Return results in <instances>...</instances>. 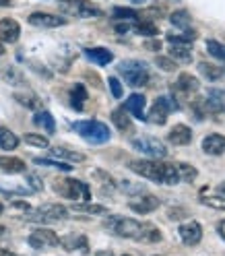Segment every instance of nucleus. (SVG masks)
<instances>
[{
  "instance_id": "nucleus-29",
  "label": "nucleus",
  "mask_w": 225,
  "mask_h": 256,
  "mask_svg": "<svg viewBox=\"0 0 225 256\" xmlns=\"http://www.w3.org/2000/svg\"><path fill=\"white\" fill-rule=\"evenodd\" d=\"M72 211L76 213H87V215H106L108 209L104 204H93V202H78V204H72Z\"/></svg>"
},
{
  "instance_id": "nucleus-56",
  "label": "nucleus",
  "mask_w": 225,
  "mask_h": 256,
  "mask_svg": "<svg viewBox=\"0 0 225 256\" xmlns=\"http://www.w3.org/2000/svg\"><path fill=\"white\" fill-rule=\"evenodd\" d=\"M157 256H162V254H157Z\"/></svg>"
},
{
  "instance_id": "nucleus-47",
  "label": "nucleus",
  "mask_w": 225,
  "mask_h": 256,
  "mask_svg": "<svg viewBox=\"0 0 225 256\" xmlns=\"http://www.w3.org/2000/svg\"><path fill=\"white\" fill-rule=\"evenodd\" d=\"M95 256H114V252L112 250H100V252H95Z\"/></svg>"
},
{
  "instance_id": "nucleus-46",
  "label": "nucleus",
  "mask_w": 225,
  "mask_h": 256,
  "mask_svg": "<svg viewBox=\"0 0 225 256\" xmlns=\"http://www.w3.org/2000/svg\"><path fill=\"white\" fill-rule=\"evenodd\" d=\"M12 206H17V209H25V211H29V204H27V202H21V200H14V202H12Z\"/></svg>"
},
{
  "instance_id": "nucleus-9",
  "label": "nucleus",
  "mask_w": 225,
  "mask_h": 256,
  "mask_svg": "<svg viewBox=\"0 0 225 256\" xmlns=\"http://www.w3.org/2000/svg\"><path fill=\"white\" fill-rule=\"evenodd\" d=\"M27 21H29V25L42 27V29H54V27L66 25V19L60 17V14H52V12H31Z\"/></svg>"
},
{
  "instance_id": "nucleus-14",
  "label": "nucleus",
  "mask_w": 225,
  "mask_h": 256,
  "mask_svg": "<svg viewBox=\"0 0 225 256\" xmlns=\"http://www.w3.org/2000/svg\"><path fill=\"white\" fill-rule=\"evenodd\" d=\"M202 151L206 155H223L225 153V136L213 132L202 138Z\"/></svg>"
},
{
  "instance_id": "nucleus-50",
  "label": "nucleus",
  "mask_w": 225,
  "mask_h": 256,
  "mask_svg": "<svg viewBox=\"0 0 225 256\" xmlns=\"http://www.w3.org/2000/svg\"><path fill=\"white\" fill-rule=\"evenodd\" d=\"M0 256H17V254H12V252H8V250H0Z\"/></svg>"
},
{
  "instance_id": "nucleus-42",
  "label": "nucleus",
  "mask_w": 225,
  "mask_h": 256,
  "mask_svg": "<svg viewBox=\"0 0 225 256\" xmlns=\"http://www.w3.org/2000/svg\"><path fill=\"white\" fill-rule=\"evenodd\" d=\"M108 85H110L112 95H114L116 100H120V98H122V85H120L118 78H116V76H110V78H108Z\"/></svg>"
},
{
  "instance_id": "nucleus-16",
  "label": "nucleus",
  "mask_w": 225,
  "mask_h": 256,
  "mask_svg": "<svg viewBox=\"0 0 225 256\" xmlns=\"http://www.w3.org/2000/svg\"><path fill=\"white\" fill-rule=\"evenodd\" d=\"M85 56H87L91 62L100 64V66H106V64H110L112 60H114V54H112L108 48H87Z\"/></svg>"
},
{
  "instance_id": "nucleus-41",
  "label": "nucleus",
  "mask_w": 225,
  "mask_h": 256,
  "mask_svg": "<svg viewBox=\"0 0 225 256\" xmlns=\"http://www.w3.org/2000/svg\"><path fill=\"white\" fill-rule=\"evenodd\" d=\"M200 202L206 204V206H211V209L225 211V198H221V196H204V198H200Z\"/></svg>"
},
{
  "instance_id": "nucleus-8",
  "label": "nucleus",
  "mask_w": 225,
  "mask_h": 256,
  "mask_svg": "<svg viewBox=\"0 0 225 256\" xmlns=\"http://www.w3.org/2000/svg\"><path fill=\"white\" fill-rule=\"evenodd\" d=\"M27 242L31 248L38 250H46V248H54L60 244V238L56 236V232L48 230V228H38L36 232H31V236L27 238Z\"/></svg>"
},
{
  "instance_id": "nucleus-28",
  "label": "nucleus",
  "mask_w": 225,
  "mask_h": 256,
  "mask_svg": "<svg viewBox=\"0 0 225 256\" xmlns=\"http://www.w3.org/2000/svg\"><path fill=\"white\" fill-rule=\"evenodd\" d=\"M198 70H200L202 76L208 78V81H219V78L223 76V68L217 66V64H211V62H200Z\"/></svg>"
},
{
  "instance_id": "nucleus-26",
  "label": "nucleus",
  "mask_w": 225,
  "mask_h": 256,
  "mask_svg": "<svg viewBox=\"0 0 225 256\" xmlns=\"http://www.w3.org/2000/svg\"><path fill=\"white\" fill-rule=\"evenodd\" d=\"M170 58H174L176 62H192V52L190 48L184 46V44H172V50H170Z\"/></svg>"
},
{
  "instance_id": "nucleus-30",
  "label": "nucleus",
  "mask_w": 225,
  "mask_h": 256,
  "mask_svg": "<svg viewBox=\"0 0 225 256\" xmlns=\"http://www.w3.org/2000/svg\"><path fill=\"white\" fill-rule=\"evenodd\" d=\"M168 114H170V112L162 106V104H157L155 102V106L151 108V112H149V122H153V124H157V126H164L166 124V120H168Z\"/></svg>"
},
{
  "instance_id": "nucleus-31",
  "label": "nucleus",
  "mask_w": 225,
  "mask_h": 256,
  "mask_svg": "<svg viewBox=\"0 0 225 256\" xmlns=\"http://www.w3.org/2000/svg\"><path fill=\"white\" fill-rule=\"evenodd\" d=\"M170 21H172V25H174V27H178V29H186V27L192 23V17H190V12H188V10H176V12H172Z\"/></svg>"
},
{
  "instance_id": "nucleus-7",
  "label": "nucleus",
  "mask_w": 225,
  "mask_h": 256,
  "mask_svg": "<svg viewBox=\"0 0 225 256\" xmlns=\"http://www.w3.org/2000/svg\"><path fill=\"white\" fill-rule=\"evenodd\" d=\"M132 147L138 153L147 155L151 159H164L168 155L166 145L159 138H155V136H138V138H132Z\"/></svg>"
},
{
  "instance_id": "nucleus-19",
  "label": "nucleus",
  "mask_w": 225,
  "mask_h": 256,
  "mask_svg": "<svg viewBox=\"0 0 225 256\" xmlns=\"http://www.w3.org/2000/svg\"><path fill=\"white\" fill-rule=\"evenodd\" d=\"M198 87H200L198 78L192 76L190 72H182L178 76V83H176V89L182 91V93H194V91H198Z\"/></svg>"
},
{
  "instance_id": "nucleus-27",
  "label": "nucleus",
  "mask_w": 225,
  "mask_h": 256,
  "mask_svg": "<svg viewBox=\"0 0 225 256\" xmlns=\"http://www.w3.org/2000/svg\"><path fill=\"white\" fill-rule=\"evenodd\" d=\"M87 102V89L83 83H76L70 91V104L74 110H83V104Z\"/></svg>"
},
{
  "instance_id": "nucleus-4",
  "label": "nucleus",
  "mask_w": 225,
  "mask_h": 256,
  "mask_svg": "<svg viewBox=\"0 0 225 256\" xmlns=\"http://www.w3.org/2000/svg\"><path fill=\"white\" fill-rule=\"evenodd\" d=\"M106 228L116 234L120 238H128V240H140V230H142V223L130 217H108L106 221Z\"/></svg>"
},
{
  "instance_id": "nucleus-10",
  "label": "nucleus",
  "mask_w": 225,
  "mask_h": 256,
  "mask_svg": "<svg viewBox=\"0 0 225 256\" xmlns=\"http://www.w3.org/2000/svg\"><path fill=\"white\" fill-rule=\"evenodd\" d=\"M180 238L186 246H196L202 240V228L198 221H186L184 226H180Z\"/></svg>"
},
{
  "instance_id": "nucleus-25",
  "label": "nucleus",
  "mask_w": 225,
  "mask_h": 256,
  "mask_svg": "<svg viewBox=\"0 0 225 256\" xmlns=\"http://www.w3.org/2000/svg\"><path fill=\"white\" fill-rule=\"evenodd\" d=\"M112 122L118 126V130H130L132 128V120L124 108H118V110L112 112Z\"/></svg>"
},
{
  "instance_id": "nucleus-49",
  "label": "nucleus",
  "mask_w": 225,
  "mask_h": 256,
  "mask_svg": "<svg viewBox=\"0 0 225 256\" xmlns=\"http://www.w3.org/2000/svg\"><path fill=\"white\" fill-rule=\"evenodd\" d=\"M217 190H219V192H221V194L225 196V182H221V184L217 186Z\"/></svg>"
},
{
  "instance_id": "nucleus-37",
  "label": "nucleus",
  "mask_w": 225,
  "mask_h": 256,
  "mask_svg": "<svg viewBox=\"0 0 225 256\" xmlns=\"http://www.w3.org/2000/svg\"><path fill=\"white\" fill-rule=\"evenodd\" d=\"M25 142H27V145H31V147H40V149H48V147H50V140H48L46 136L34 134V132L25 134Z\"/></svg>"
},
{
  "instance_id": "nucleus-54",
  "label": "nucleus",
  "mask_w": 225,
  "mask_h": 256,
  "mask_svg": "<svg viewBox=\"0 0 225 256\" xmlns=\"http://www.w3.org/2000/svg\"><path fill=\"white\" fill-rule=\"evenodd\" d=\"M2 234H4V228H2V226H0V236H2Z\"/></svg>"
},
{
  "instance_id": "nucleus-33",
  "label": "nucleus",
  "mask_w": 225,
  "mask_h": 256,
  "mask_svg": "<svg viewBox=\"0 0 225 256\" xmlns=\"http://www.w3.org/2000/svg\"><path fill=\"white\" fill-rule=\"evenodd\" d=\"M134 31H136L138 36H144V38H157V34H159L157 25L151 23V21H140V23H136V25H134Z\"/></svg>"
},
{
  "instance_id": "nucleus-34",
  "label": "nucleus",
  "mask_w": 225,
  "mask_h": 256,
  "mask_svg": "<svg viewBox=\"0 0 225 256\" xmlns=\"http://www.w3.org/2000/svg\"><path fill=\"white\" fill-rule=\"evenodd\" d=\"M166 40H168L170 44H184V46H186V44H190V42H194V40H196V31H192V29L188 31V29H186L182 36L168 34V36H166Z\"/></svg>"
},
{
  "instance_id": "nucleus-53",
  "label": "nucleus",
  "mask_w": 225,
  "mask_h": 256,
  "mask_svg": "<svg viewBox=\"0 0 225 256\" xmlns=\"http://www.w3.org/2000/svg\"><path fill=\"white\" fill-rule=\"evenodd\" d=\"M0 54H4V48H2V42H0Z\"/></svg>"
},
{
  "instance_id": "nucleus-3",
  "label": "nucleus",
  "mask_w": 225,
  "mask_h": 256,
  "mask_svg": "<svg viewBox=\"0 0 225 256\" xmlns=\"http://www.w3.org/2000/svg\"><path fill=\"white\" fill-rule=\"evenodd\" d=\"M74 130L81 134L85 140L93 142V145H102V142H108L112 132L108 124L100 122V120H83V122H76L74 124Z\"/></svg>"
},
{
  "instance_id": "nucleus-45",
  "label": "nucleus",
  "mask_w": 225,
  "mask_h": 256,
  "mask_svg": "<svg viewBox=\"0 0 225 256\" xmlns=\"http://www.w3.org/2000/svg\"><path fill=\"white\" fill-rule=\"evenodd\" d=\"M128 29H130V25H126V23L122 25V23H120V25H116V34H122V36H124Z\"/></svg>"
},
{
  "instance_id": "nucleus-38",
  "label": "nucleus",
  "mask_w": 225,
  "mask_h": 256,
  "mask_svg": "<svg viewBox=\"0 0 225 256\" xmlns=\"http://www.w3.org/2000/svg\"><path fill=\"white\" fill-rule=\"evenodd\" d=\"M114 19H120V21H130V19H138V12L134 8H124V6H116L114 8Z\"/></svg>"
},
{
  "instance_id": "nucleus-48",
  "label": "nucleus",
  "mask_w": 225,
  "mask_h": 256,
  "mask_svg": "<svg viewBox=\"0 0 225 256\" xmlns=\"http://www.w3.org/2000/svg\"><path fill=\"white\" fill-rule=\"evenodd\" d=\"M29 182H31V184H34V188H38V190L42 188V184L38 182V178H34V176H29Z\"/></svg>"
},
{
  "instance_id": "nucleus-51",
  "label": "nucleus",
  "mask_w": 225,
  "mask_h": 256,
  "mask_svg": "<svg viewBox=\"0 0 225 256\" xmlns=\"http://www.w3.org/2000/svg\"><path fill=\"white\" fill-rule=\"evenodd\" d=\"M12 2H10V0H0V6H10Z\"/></svg>"
},
{
  "instance_id": "nucleus-20",
  "label": "nucleus",
  "mask_w": 225,
  "mask_h": 256,
  "mask_svg": "<svg viewBox=\"0 0 225 256\" xmlns=\"http://www.w3.org/2000/svg\"><path fill=\"white\" fill-rule=\"evenodd\" d=\"M50 153L58 159H66V162H72V164H81L87 159L85 153H78V151H72V149H64V147H52Z\"/></svg>"
},
{
  "instance_id": "nucleus-2",
  "label": "nucleus",
  "mask_w": 225,
  "mask_h": 256,
  "mask_svg": "<svg viewBox=\"0 0 225 256\" xmlns=\"http://www.w3.org/2000/svg\"><path fill=\"white\" fill-rule=\"evenodd\" d=\"M54 190L60 196L68 198V200H91V188L81 182V180H72V178H62L54 182Z\"/></svg>"
},
{
  "instance_id": "nucleus-5",
  "label": "nucleus",
  "mask_w": 225,
  "mask_h": 256,
  "mask_svg": "<svg viewBox=\"0 0 225 256\" xmlns=\"http://www.w3.org/2000/svg\"><path fill=\"white\" fill-rule=\"evenodd\" d=\"M120 74L124 76V81L130 85V87H144L149 83V72L144 62L138 60H124L120 66H118Z\"/></svg>"
},
{
  "instance_id": "nucleus-1",
  "label": "nucleus",
  "mask_w": 225,
  "mask_h": 256,
  "mask_svg": "<svg viewBox=\"0 0 225 256\" xmlns=\"http://www.w3.org/2000/svg\"><path fill=\"white\" fill-rule=\"evenodd\" d=\"M130 170L142 178H147L157 184H178L180 182V174L176 164H166L159 159H138V162H130Z\"/></svg>"
},
{
  "instance_id": "nucleus-52",
  "label": "nucleus",
  "mask_w": 225,
  "mask_h": 256,
  "mask_svg": "<svg viewBox=\"0 0 225 256\" xmlns=\"http://www.w3.org/2000/svg\"><path fill=\"white\" fill-rule=\"evenodd\" d=\"M130 2H132V4H142L144 0H130Z\"/></svg>"
},
{
  "instance_id": "nucleus-6",
  "label": "nucleus",
  "mask_w": 225,
  "mask_h": 256,
  "mask_svg": "<svg viewBox=\"0 0 225 256\" xmlns=\"http://www.w3.org/2000/svg\"><path fill=\"white\" fill-rule=\"evenodd\" d=\"M68 217V209L62 206L58 202H50V204H42L40 209H36L31 215H27L25 219L29 221H44V223H52V221H62Z\"/></svg>"
},
{
  "instance_id": "nucleus-11",
  "label": "nucleus",
  "mask_w": 225,
  "mask_h": 256,
  "mask_svg": "<svg viewBox=\"0 0 225 256\" xmlns=\"http://www.w3.org/2000/svg\"><path fill=\"white\" fill-rule=\"evenodd\" d=\"M144 106H147V100H144V95L132 93L130 98L126 100L124 110L128 112V114H132L136 120H147V116H144Z\"/></svg>"
},
{
  "instance_id": "nucleus-43",
  "label": "nucleus",
  "mask_w": 225,
  "mask_h": 256,
  "mask_svg": "<svg viewBox=\"0 0 225 256\" xmlns=\"http://www.w3.org/2000/svg\"><path fill=\"white\" fill-rule=\"evenodd\" d=\"M144 48L151 50V52H157V50H162V42H159V40H149L147 44H144Z\"/></svg>"
},
{
  "instance_id": "nucleus-24",
  "label": "nucleus",
  "mask_w": 225,
  "mask_h": 256,
  "mask_svg": "<svg viewBox=\"0 0 225 256\" xmlns=\"http://www.w3.org/2000/svg\"><path fill=\"white\" fill-rule=\"evenodd\" d=\"M34 122H36L40 128H44L48 134H54V130H56V122H54V118H52L50 112H46V110L38 112V114L34 116Z\"/></svg>"
},
{
  "instance_id": "nucleus-35",
  "label": "nucleus",
  "mask_w": 225,
  "mask_h": 256,
  "mask_svg": "<svg viewBox=\"0 0 225 256\" xmlns=\"http://www.w3.org/2000/svg\"><path fill=\"white\" fill-rule=\"evenodd\" d=\"M206 50H208V54H211L213 58L225 62V46H223L221 42H217V40H208V42H206Z\"/></svg>"
},
{
  "instance_id": "nucleus-36",
  "label": "nucleus",
  "mask_w": 225,
  "mask_h": 256,
  "mask_svg": "<svg viewBox=\"0 0 225 256\" xmlns=\"http://www.w3.org/2000/svg\"><path fill=\"white\" fill-rule=\"evenodd\" d=\"M176 168H178V174H180V180H184V182H192L198 176V172H196V168H192V166H188V164H176Z\"/></svg>"
},
{
  "instance_id": "nucleus-18",
  "label": "nucleus",
  "mask_w": 225,
  "mask_h": 256,
  "mask_svg": "<svg viewBox=\"0 0 225 256\" xmlns=\"http://www.w3.org/2000/svg\"><path fill=\"white\" fill-rule=\"evenodd\" d=\"M0 170L4 174H23L27 170L25 162L19 157H8V155H2L0 157Z\"/></svg>"
},
{
  "instance_id": "nucleus-12",
  "label": "nucleus",
  "mask_w": 225,
  "mask_h": 256,
  "mask_svg": "<svg viewBox=\"0 0 225 256\" xmlns=\"http://www.w3.org/2000/svg\"><path fill=\"white\" fill-rule=\"evenodd\" d=\"M21 36V27L14 19H2L0 21V42L14 44Z\"/></svg>"
},
{
  "instance_id": "nucleus-44",
  "label": "nucleus",
  "mask_w": 225,
  "mask_h": 256,
  "mask_svg": "<svg viewBox=\"0 0 225 256\" xmlns=\"http://www.w3.org/2000/svg\"><path fill=\"white\" fill-rule=\"evenodd\" d=\"M168 217L170 219H182V217H186V211L184 209H170L168 211Z\"/></svg>"
},
{
  "instance_id": "nucleus-17",
  "label": "nucleus",
  "mask_w": 225,
  "mask_h": 256,
  "mask_svg": "<svg viewBox=\"0 0 225 256\" xmlns=\"http://www.w3.org/2000/svg\"><path fill=\"white\" fill-rule=\"evenodd\" d=\"M72 10L78 14V17H83V19H95V17H104V12H102L98 6H93V4L85 2V0H74V2H72Z\"/></svg>"
},
{
  "instance_id": "nucleus-39",
  "label": "nucleus",
  "mask_w": 225,
  "mask_h": 256,
  "mask_svg": "<svg viewBox=\"0 0 225 256\" xmlns=\"http://www.w3.org/2000/svg\"><path fill=\"white\" fill-rule=\"evenodd\" d=\"M34 164H36V166H44V168H58V170H64V172H70V170H72V166H68V164L52 162V159H44V157H36Z\"/></svg>"
},
{
  "instance_id": "nucleus-40",
  "label": "nucleus",
  "mask_w": 225,
  "mask_h": 256,
  "mask_svg": "<svg viewBox=\"0 0 225 256\" xmlns=\"http://www.w3.org/2000/svg\"><path fill=\"white\" fill-rule=\"evenodd\" d=\"M155 64L162 70H166V72H172V70H176L178 68V64H176V60L174 58H170V56H157L155 58Z\"/></svg>"
},
{
  "instance_id": "nucleus-32",
  "label": "nucleus",
  "mask_w": 225,
  "mask_h": 256,
  "mask_svg": "<svg viewBox=\"0 0 225 256\" xmlns=\"http://www.w3.org/2000/svg\"><path fill=\"white\" fill-rule=\"evenodd\" d=\"M14 100H17L21 106L29 108V110H40L42 108V102L36 98L34 93H17V95H14Z\"/></svg>"
},
{
  "instance_id": "nucleus-23",
  "label": "nucleus",
  "mask_w": 225,
  "mask_h": 256,
  "mask_svg": "<svg viewBox=\"0 0 225 256\" xmlns=\"http://www.w3.org/2000/svg\"><path fill=\"white\" fill-rule=\"evenodd\" d=\"M17 145H19V136L12 130H8V128L0 126V149L12 151V149H17Z\"/></svg>"
},
{
  "instance_id": "nucleus-15",
  "label": "nucleus",
  "mask_w": 225,
  "mask_h": 256,
  "mask_svg": "<svg viewBox=\"0 0 225 256\" xmlns=\"http://www.w3.org/2000/svg\"><path fill=\"white\" fill-rule=\"evenodd\" d=\"M168 140L172 142V145H178V147L188 145V142L192 140V130L186 124H176L172 130L168 132Z\"/></svg>"
},
{
  "instance_id": "nucleus-13",
  "label": "nucleus",
  "mask_w": 225,
  "mask_h": 256,
  "mask_svg": "<svg viewBox=\"0 0 225 256\" xmlns=\"http://www.w3.org/2000/svg\"><path fill=\"white\" fill-rule=\"evenodd\" d=\"M128 206H130V209L134 213H138V215H147V213L155 211L159 206V198L153 196V194H144L138 200H130V202H128Z\"/></svg>"
},
{
  "instance_id": "nucleus-22",
  "label": "nucleus",
  "mask_w": 225,
  "mask_h": 256,
  "mask_svg": "<svg viewBox=\"0 0 225 256\" xmlns=\"http://www.w3.org/2000/svg\"><path fill=\"white\" fill-rule=\"evenodd\" d=\"M162 232H159L157 226L153 223H142V230H140V242H149V244H157L162 242Z\"/></svg>"
},
{
  "instance_id": "nucleus-55",
  "label": "nucleus",
  "mask_w": 225,
  "mask_h": 256,
  "mask_svg": "<svg viewBox=\"0 0 225 256\" xmlns=\"http://www.w3.org/2000/svg\"><path fill=\"white\" fill-rule=\"evenodd\" d=\"M122 256H130V254H122Z\"/></svg>"
},
{
  "instance_id": "nucleus-21",
  "label": "nucleus",
  "mask_w": 225,
  "mask_h": 256,
  "mask_svg": "<svg viewBox=\"0 0 225 256\" xmlns=\"http://www.w3.org/2000/svg\"><path fill=\"white\" fill-rule=\"evenodd\" d=\"M225 93L223 91H208V95H206V100L202 102L204 104V108L206 110H211V112H221L223 108H225Z\"/></svg>"
}]
</instances>
